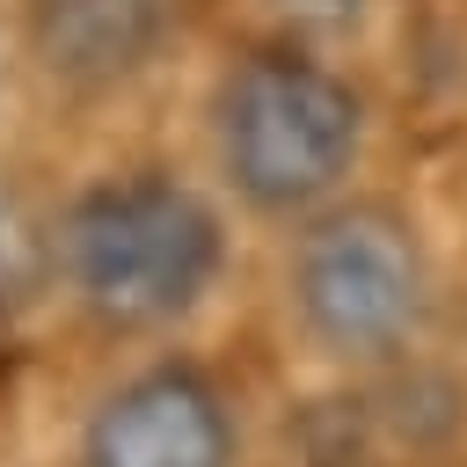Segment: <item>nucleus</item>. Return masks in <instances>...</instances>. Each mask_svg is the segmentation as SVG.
Instances as JSON below:
<instances>
[{"instance_id":"obj_2","label":"nucleus","mask_w":467,"mask_h":467,"mask_svg":"<svg viewBox=\"0 0 467 467\" xmlns=\"http://www.w3.org/2000/svg\"><path fill=\"white\" fill-rule=\"evenodd\" d=\"M365 146V109L343 73L270 44L248 51L219 88V161L255 212L321 204Z\"/></svg>"},{"instance_id":"obj_5","label":"nucleus","mask_w":467,"mask_h":467,"mask_svg":"<svg viewBox=\"0 0 467 467\" xmlns=\"http://www.w3.org/2000/svg\"><path fill=\"white\" fill-rule=\"evenodd\" d=\"M175 0H29V51L58 88H117L161 58Z\"/></svg>"},{"instance_id":"obj_1","label":"nucleus","mask_w":467,"mask_h":467,"mask_svg":"<svg viewBox=\"0 0 467 467\" xmlns=\"http://www.w3.org/2000/svg\"><path fill=\"white\" fill-rule=\"evenodd\" d=\"M219 219L168 175H117L73 197L58 219V263L80 306L109 328H161L190 314L219 277Z\"/></svg>"},{"instance_id":"obj_4","label":"nucleus","mask_w":467,"mask_h":467,"mask_svg":"<svg viewBox=\"0 0 467 467\" xmlns=\"http://www.w3.org/2000/svg\"><path fill=\"white\" fill-rule=\"evenodd\" d=\"M80 460L88 467H226L234 431H226L219 394L197 372L153 365L95 409Z\"/></svg>"},{"instance_id":"obj_3","label":"nucleus","mask_w":467,"mask_h":467,"mask_svg":"<svg viewBox=\"0 0 467 467\" xmlns=\"http://www.w3.org/2000/svg\"><path fill=\"white\" fill-rule=\"evenodd\" d=\"M292 299L299 321L336 358H387L423 321V263L394 212L350 204L299 234L292 255Z\"/></svg>"},{"instance_id":"obj_7","label":"nucleus","mask_w":467,"mask_h":467,"mask_svg":"<svg viewBox=\"0 0 467 467\" xmlns=\"http://www.w3.org/2000/svg\"><path fill=\"white\" fill-rule=\"evenodd\" d=\"M292 36H350L365 22V0H263Z\"/></svg>"},{"instance_id":"obj_6","label":"nucleus","mask_w":467,"mask_h":467,"mask_svg":"<svg viewBox=\"0 0 467 467\" xmlns=\"http://www.w3.org/2000/svg\"><path fill=\"white\" fill-rule=\"evenodd\" d=\"M51 277V241L15 190H0V306H29Z\"/></svg>"}]
</instances>
